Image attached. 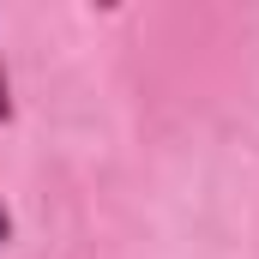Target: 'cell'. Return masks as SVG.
<instances>
[{
  "instance_id": "1",
  "label": "cell",
  "mask_w": 259,
  "mask_h": 259,
  "mask_svg": "<svg viewBox=\"0 0 259 259\" xmlns=\"http://www.w3.org/2000/svg\"><path fill=\"white\" fill-rule=\"evenodd\" d=\"M12 121V78H6V61H0V127Z\"/></svg>"
},
{
  "instance_id": "2",
  "label": "cell",
  "mask_w": 259,
  "mask_h": 259,
  "mask_svg": "<svg viewBox=\"0 0 259 259\" xmlns=\"http://www.w3.org/2000/svg\"><path fill=\"white\" fill-rule=\"evenodd\" d=\"M12 241V211H6V199H0V247Z\"/></svg>"
}]
</instances>
